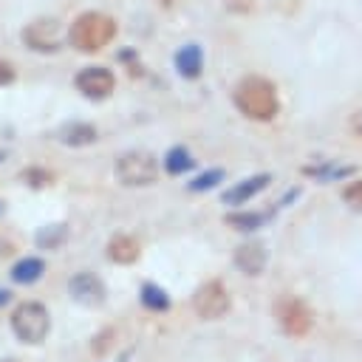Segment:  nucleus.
Here are the masks:
<instances>
[{
  "label": "nucleus",
  "mask_w": 362,
  "mask_h": 362,
  "mask_svg": "<svg viewBox=\"0 0 362 362\" xmlns=\"http://www.w3.org/2000/svg\"><path fill=\"white\" fill-rule=\"evenodd\" d=\"M232 102L246 119H255V122H272L280 110L277 88L266 76H257V74H249L235 85Z\"/></svg>",
  "instance_id": "f257e3e1"
},
{
  "label": "nucleus",
  "mask_w": 362,
  "mask_h": 362,
  "mask_svg": "<svg viewBox=\"0 0 362 362\" xmlns=\"http://www.w3.org/2000/svg\"><path fill=\"white\" fill-rule=\"evenodd\" d=\"M113 37H116V20L105 11H85L68 28V42L85 54L105 48Z\"/></svg>",
  "instance_id": "f03ea898"
},
{
  "label": "nucleus",
  "mask_w": 362,
  "mask_h": 362,
  "mask_svg": "<svg viewBox=\"0 0 362 362\" xmlns=\"http://www.w3.org/2000/svg\"><path fill=\"white\" fill-rule=\"evenodd\" d=\"M11 331L25 345H40L51 331V314L42 303H20L11 314Z\"/></svg>",
  "instance_id": "7ed1b4c3"
},
{
  "label": "nucleus",
  "mask_w": 362,
  "mask_h": 362,
  "mask_svg": "<svg viewBox=\"0 0 362 362\" xmlns=\"http://www.w3.org/2000/svg\"><path fill=\"white\" fill-rule=\"evenodd\" d=\"M116 178L124 187H147L158 178V161L147 150H130L116 158Z\"/></svg>",
  "instance_id": "20e7f679"
},
{
  "label": "nucleus",
  "mask_w": 362,
  "mask_h": 362,
  "mask_svg": "<svg viewBox=\"0 0 362 362\" xmlns=\"http://www.w3.org/2000/svg\"><path fill=\"white\" fill-rule=\"evenodd\" d=\"M274 320L288 337H305L314 328V311L308 308L305 300L300 297H280L274 303Z\"/></svg>",
  "instance_id": "39448f33"
},
{
  "label": "nucleus",
  "mask_w": 362,
  "mask_h": 362,
  "mask_svg": "<svg viewBox=\"0 0 362 362\" xmlns=\"http://www.w3.org/2000/svg\"><path fill=\"white\" fill-rule=\"evenodd\" d=\"M65 34H62V25L59 20L54 17H40L34 23H28L23 28V42L31 48V51H40V54H54L59 51Z\"/></svg>",
  "instance_id": "423d86ee"
},
{
  "label": "nucleus",
  "mask_w": 362,
  "mask_h": 362,
  "mask_svg": "<svg viewBox=\"0 0 362 362\" xmlns=\"http://www.w3.org/2000/svg\"><path fill=\"white\" fill-rule=\"evenodd\" d=\"M192 308L201 320H218L229 311V291L221 280H206L192 294Z\"/></svg>",
  "instance_id": "0eeeda50"
},
{
  "label": "nucleus",
  "mask_w": 362,
  "mask_h": 362,
  "mask_svg": "<svg viewBox=\"0 0 362 362\" xmlns=\"http://www.w3.org/2000/svg\"><path fill=\"white\" fill-rule=\"evenodd\" d=\"M74 85L88 99H107L116 88V76H113V71H107L102 65H90L74 76Z\"/></svg>",
  "instance_id": "6e6552de"
},
{
  "label": "nucleus",
  "mask_w": 362,
  "mask_h": 362,
  "mask_svg": "<svg viewBox=\"0 0 362 362\" xmlns=\"http://www.w3.org/2000/svg\"><path fill=\"white\" fill-rule=\"evenodd\" d=\"M68 291L82 305H99L105 300V283L93 272H79L68 280Z\"/></svg>",
  "instance_id": "1a4fd4ad"
},
{
  "label": "nucleus",
  "mask_w": 362,
  "mask_h": 362,
  "mask_svg": "<svg viewBox=\"0 0 362 362\" xmlns=\"http://www.w3.org/2000/svg\"><path fill=\"white\" fill-rule=\"evenodd\" d=\"M269 184H272V175H269V173H257V175H252V178H243V181H238L235 187H229V189L223 192V204L240 206V204H246L249 198H255L257 192H263Z\"/></svg>",
  "instance_id": "9d476101"
},
{
  "label": "nucleus",
  "mask_w": 362,
  "mask_h": 362,
  "mask_svg": "<svg viewBox=\"0 0 362 362\" xmlns=\"http://www.w3.org/2000/svg\"><path fill=\"white\" fill-rule=\"evenodd\" d=\"M235 266H238L243 274H249V277L260 274V272L266 269V246L257 243V240L240 243V246L235 249Z\"/></svg>",
  "instance_id": "9b49d317"
},
{
  "label": "nucleus",
  "mask_w": 362,
  "mask_h": 362,
  "mask_svg": "<svg viewBox=\"0 0 362 362\" xmlns=\"http://www.w3.org/2000/svg\"><path fill=\"white\" fill-rule=\"evenodd\" d=\"M139 255H141V246H139V240H136L133 235L119 232V235H113V238L107 240V257H110L113 263H119V266L136 263Z\"/></svg>",
  "instance_id": "f8f14e48"
},
{
  "label": "nucleus",
  "mask_w": 362,
  "mask_h": 362,
  "mask_svg": "<svg viewBox=\"0 0 362 362\" xmlns=\"http://www.w3.org/2000/svg\"><path fill=\"white\" fill-rule=\"evenodd\" d=\"M175 71L184 76V79H198L201 71H204V51L198 45H184L175 51Z\"/></svg>",
  "instance_id": "ddd939ff"
},
{
  "label": "nucleus",
  "mask_w": 362,
  "mask_h": 362,
  "mask_svg": "<svg viewBox=\"0 0 362 362\" xmlns=\"http://www.w3.org/2000/svg\"><path fill=\"white\" fill-rule=\"evenodd\" d=\"M57 136L68 147H85V144H93L96 141V127L88 124V122H68V124L59 127Z\"/></svg>",
  "instance_id": "4468645a"
},
{
  "label": "nucleus",
  "mask_w": 362,
  "mask_h": 362,
  "mask_svg": "<svg viewBox=\"0 0 362 362\" xmlns=\"http://www.w3.org/2000/svg\"><path fill=\"white\" fill-rule=\"evenodd\" d=\"M195 167V158L189 156V150L187 147H170L167 150V156H164V170L170 173V175H181V173H187V170H192Z\"/></svg>",
  "instance_id": "2eb2a0df"
},
{
  "label": "nucleus",
  "mask_w": 362,
  "mask_h": 362,
  "mask_svg": "<svg viewBox=\"0 0 362 362\" xmlns=\"http://www.w3.org/2000/svg\"><path fill=\"white\" fill-rule=\"evenodd\" d=\"M42 272H45V263H42L40 257H23L20 263H14L11 277H14L17 283H37V280L42 277Z\"/></svg>",
  "instance_id": "dca6fc26"
},
{
  "label": "nucleus",
  "mask_w": 362,
  "mask_h": 362,
  "mask_svg": "<svg viewBox=\"0 0 362 362\" xmlns=\"http://www.w3.org/2000/svg\"><path fill=\"white\" fill-rule=\"evenodd\" d=\"M139 297H141V305L150 311H167L170 308V294L156 283H144Z\"/></svg>",
  "instance_id": "f3484780"
},
{
  "label": "nucleus",
  "mask_w": 362,
  "mask_h": 362,
  "mask_svg": "<svg viewBox=\"0 0 362 362\" xmlns=\"http://www.w3.org/2000/svg\"><path fill=\"white\" fill-rule=\"evenodd\" d=\"M266 221H269V215H263V212H232V215H226V223L240 229V232H255Z\"/></svg>",
  "instance_id": "a211bd4d"
},
{
  "label": "nucleus",
  "mask_w": 362,
  "mask_h": 362,
  "mask_svg": "<svg viewBox=\"0 0 362 362\" xmlns=\"http://www.w3.org/2000/svg\"><path fill=\"white\" fill-rule=\"evenodd\" d=\"M65 235H68V226L65 223H51V226H45V229L37 232V246L54 249V246H59L65 240Z\"/></svg>",
  "instance_id": "6ab92c4d"
},
{
  "label": "nucleus",
  "mask_w": 362,
  "mask_h": 362,
  "mask_svg": "<svg viewBox=\"0 0 362 362\" xmlns=\"http://www.w3.org/2000/svg\"><path fill=\"white\" fill-rule=\"evenodd\" d=\"M303 173L311 175V178H320V181H334V178H345V175H351L354 167H331V164H325V167H305Z\"/></svg>",
  "instance_id": "aec40b11"
},
{
  "label": "nucleus",
  "mask_w": 362,
  "mask_h": 362,
  "mask_svg": "<svg viewBox=\"0 0 362 362\" xmlns=\"http://www.w3.org/2000/svg\"><path fill=\"white\" fill-rule=\"evenodd\" d=\"M221 181H223V170H206V173H201V175H195L189 181V189L192 192H206V189L218 187Z\"/></svg>",
  "instance_id": "412c9836"
},
{
  "label": "nucleus",
  "mask_w": 362,
  "mask_h": 362,
  "mask_svg": "<svg viewBox=\"0 0 362 362\" xmlns=\"http://www.w3.org/2000/svg\"><path fill=\"white\" fill-rule=\"evenodd\" d=\"M342 201L354 212H362V178H356V181H351V184L342 187Z\"/></svg>",
  "instance_id": "4be33fe9"
},
{
  "label": "nucleus",
  "mask_w": 362,
  "mask_h": 362,
  "mask_svg": "<svg viewBox=\"0 0 362 362\" xmlns=\"http://www.w3.org/2000/svg\"><path fill=\"white\" fill-rule=\"evenodd\" d=\"M14 68H11V62H6V59H0V85H11L14 82Z\"/></svg>",
  "instance_id": "5701e85b"
},
{
  "label": "nucleus",
  "mask_w": 362,
  "mask_h": 362,
  "mask_svg": "<svg viewBox=\"0 0 362 362\" xmlns=\"http://www.w3.org/2000/svg\"><path fill=\"white\" fill-rule=\"evenodd\" d=\"M25 178H28L34 187H40V184H48V181H51V175H48V173H42V170H28V173H25Z\"/></svg>",
  "instance_id": "b1692460"
},
{
  "label": "nucleus",
  "mask_w": 362,
  "mask_h": 362,
  "mask_svg": "<svg viewBox=\"0 0 362 362\" xmlns=\"http://www.w3.org/2000/svg\"><path fill=\"white\" fill-rule=\"evenodd\" d=\"M11 300V291H6V288H0V305H6Z\"/></svg>",
  "instance_id": "393cba45"
},
{
  "label": "nucleus",
  "mask_w": 362,
  "mask_h": 362,
  "mask_svg": "<svg viewBox=\"0 0 362 362\" xmlns=\"http://www.w3.org/2000/svg\"><path fill=\"white\" fill-rule=\"evenodd\" d=\"M156 3H161V6H173V3H178V0H156Z\"/></svg>",
  "instance_id": "a878e982"
},
{
  "label": "nucleus",
  "mask_w": 362,
  "mask_h": 362,
  "mask_svg": "<svg viewBox=\"0 0 362 362\" xmlns=\"http://www.w3.org/2000/svg\"><path fill=\"white\" fill-rule=\"evenodd\" d=\"M8 249H11V246H8V243H0V255H6V252H8Z\"/></svg>",
  "instance_id": "bb28decb"
},
{
  "label": "nucleus",
  "mask_w": 362,
  "mask_h": 362,
  "mask_svg": "<svg viewBox=\"0 0 362 362\" xmlns=\"http://www.w3.org/2000/svg\"><path fill=\"white\" fill-rule=\"evenodd\" d=\"M3 158H6V153H0V161H3Z\"/></svg>",
  "instance_id": "cd10ccee"
},
{
  "label": "nucleus",
  "mask_w": 362,
  "mask_h": 362,
  "mask_svg": "<svg viewBox=\"0 0 362 362\" xmlns=\"http://www.w3.org/2000/svg\"><path fill=\"white\" fill-rule=\"evenodd\" d=\"M3 362H14V359H3Z\"/></svg>",
  "instance_id": "c85d7f7f"
},
{
  "label": "nucleus",
  "mask_w": 362,
  "mask_h": 362,
  "mask_svg": "<svg viewBox=\"0 0 362 362\" xmlns=\"http://www.w3.org/2000/svg\"><path fill=\"white\" fill-rule=\"evenodd\" d=\"M0 212H3V204H0Z\"/></svg>",
  "instance_id": "c756f323"
}]
</instances>
